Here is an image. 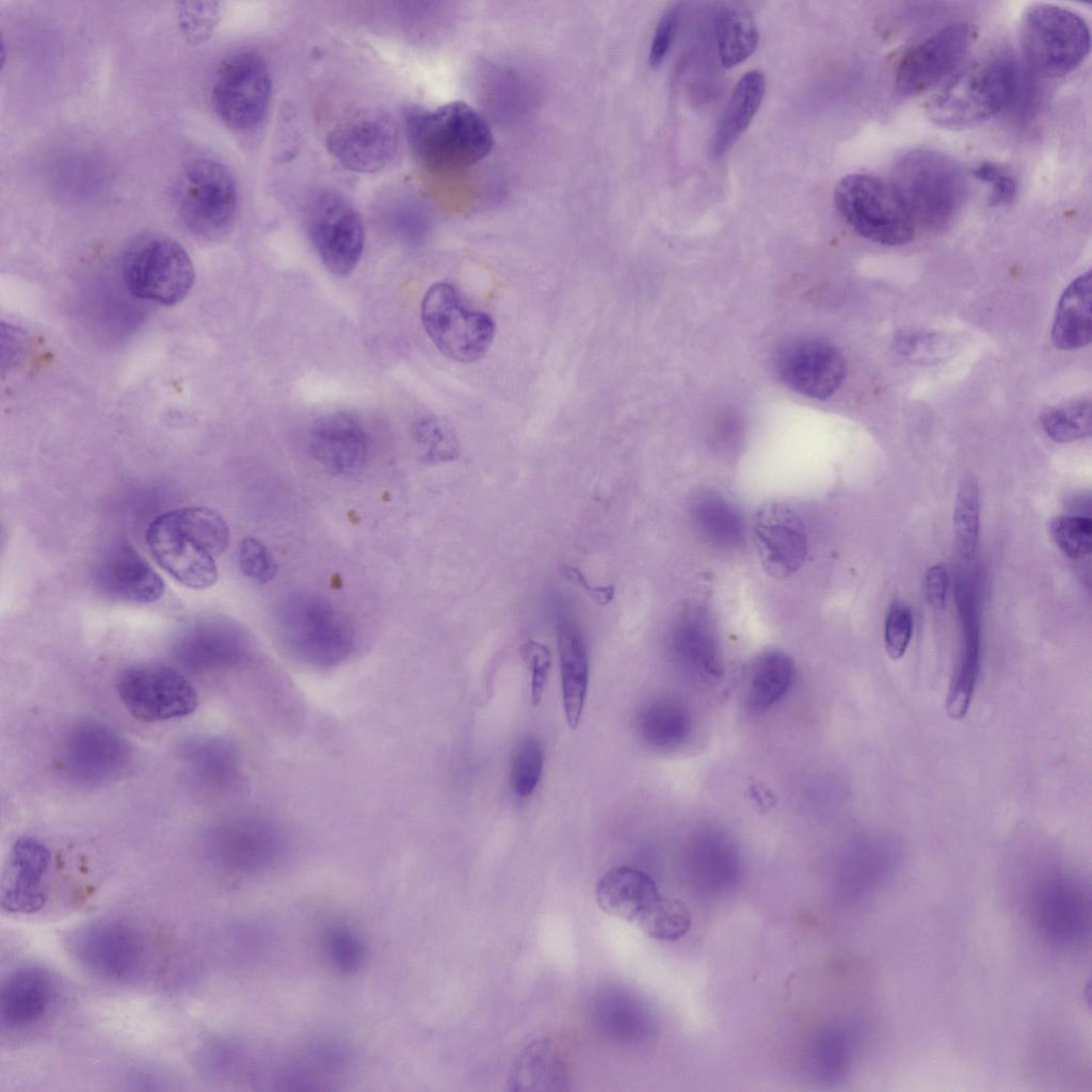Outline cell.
Masks as SVG:
<instances>
[{"mask_svg": "<svg viewBox=\"0 0 1092 1092\" xmlns=\"http://www.w3.org/2000/svg\"><path fill=\"white\" fill-rule=\"evenodd\" d=\"M157 563L184 587L204 590L218 580L215 557L229 544V529L220 513L187 507L157 516L146 532Z\"/></svg>", "mask_w": 1092, "mask_h": 1092, "instance_id": "1", "label": "cell"}, {"mask_svg": "<svg viewBox=\"0 0 1092 1092\" xmlns=\"http://www.w3.org/2000/svg\"><path fill=\"white\" fill-rule=\"evenodd\" d=\"M405 125L416 160L433 173H452L483 159L493 146L484 118L469 105L451 101L432 110L412 109Z\"/></svg>", "mask_w": 1092, "mask_h": 1092, "instance_id": "2", "label": "cell"}, {"mask_svg": "<svg viewBox=\"0 0 1092 1092\" xmlns=\"http://www.w3.org/2000/svg\"><path fill=\"white\" fill-rule=\"evenodd\" d=\"M892 186L915 223L931 230L946 228L967 197L962 166L951 156L916 148L900 156L892 171Z\"/></svg>", "mask_w": 1092, "mask_h": 1092, "instance_id": "3", "label": "cell"}, {"mask_svg": "<svg viewBox=\"0 0 1092 1092\" xmlns=\"http://www.w3.org/2000/svg\"><path fill=\"white\" fill-rule=\"evenodd\" d=\"M1017 74L1012 63L994 58L960 70L927 103L936 126L960 130L978 126L1000 112L1014 97Z\"/></svg>", "mask_w": 1092, "mask_h": 1092, "instance_id": "4", "label": "cell"}, {"mask_svg": "<svg viewBox=\"0 0 1092 1092\" xmlns=\"http://www.w3.org/2000/svg\"><path fill=\"white\" fill-rule=\"evenodd\" d=\"M276 625L287 649L316 668L338 665L354 647L344 617L326 599L312 594L287 596L277 609Z\"/></svg>", "mask_w": 1092, "mask_h": 1092, "instance_id": "5", "label": "cell"}, {"mask_svg": "<svg viewBox=\"0 0 1092 1092\" xmlns=\"http://www.w3.org/2000/svg\"><path fill=\"white\" fill-rule=\"evenodd\" d=\"M1021 47L1028 68L1044 79L1062 78L1078 68L1090 52L1087 22L1063 6L1038 3L1021 21Z\"/></svg>", "mask_w": 1092, "mask_h": 1092, "instance_id": "6", "label": "cell"}, {"mask_svg": "<svg viewBox=\"0 0 1092 1092\" xmlns=\"http://www.w3.org/2000/svg\"><path fill=\"white\" fill-rule=\"evenodd\" d=\"M174 203L184 227L205 240H216L232 228L239 192L230 170L212 158L190 161L175 184Z\"/></svg>", "mask_w": 1092, "mask_h": 1092, "instance_id": "7", "label": "cell"}, {"mask_svg": "<svg viewBox=\"0 0 1092 1092\" xmlns=\"http://www.w3.org/2000/svg\"><path fill=\"white\" fill-rule=\"evenodd\" d=\"M122 274L129 291L163 305L180 302L194 282V267L175 239L146 232L134 237L122 255Z\"/></svg>", "mask_w": 1092, "mask_h": 1092, "instance_id": "8", "label": "cell"}, {"mask_svg": "<svg viewBox=\"0 0 1092 1092\" xmlns=\"http://www.w3.org/2000/svg\"><path fill=\"white\" fill-rule=\"evenodd\" d=\"M834 203L845 221L862 237L884 245L912 240L915 221L892 183L867 175L850 174L834 191Z\"/></svg>", "mask_w": 1092, "mask_h": 1092, "instance_id": "9", "label": "cell"}, {"mask_svg": "<svg viewBox=\"0 0 1092 1092\" xmlns=\"http://www.w3.org/2000/svg\"><path fill=\"white\" fill-rule=\"evenodd\" d=\"M421 322L443 355L464 364L482 358L495 336L493 319L483 311L468 308L456 289L445 282L432 285L425 292Z\"/></svg>", "mask_w": 1092, "mask_h": 1092, "instance_id": "10", "label": "cell"}, {"mask_svg": "<svg viewBox=\"0 0 1092 1092\" xmlns=\"http://www.w3.org/2000/svg\"><path fill=\"white\" fill-rule=\"evenodd\" d=\"M268 65L257 51L239 49L220 64L211 90L216 116L229 129L252 131L266 116L271 97Z\"/></svg>", "mask_w": 1092, "mask_h": 1092, "instance_id": "11", "label": "cell"}, {"mask_svg": "<svg viewBox=\"0 0 1092 1092\" xmlns=\"http://www.w3.org/2000/svg\"><path fill=\"white\" fill-rule=\"evenodd\" d=\"M310 241L323 266L336 276L349 275L360 260L365 230L359 212L339 192L315 191L306 206Z\"/></svg>", "mask_w": 1092, "mask_h": 1092, "instance_id": "12", "label": "cell"}, {"mask_svg": "<svg viewBox=\"0 0 1092 1092\" xmlns=\"http://www.w3.org/2000/svg\"><path fill=\"white\" fill-rule=\"evenodd\" d=\"M116 691L129 713L145 722L182 718L198 705L197 691L187 677L162 664L125 669L117 678Z\"/></svg>", "mask_w": 1092, "mask_h": 1092, "instance_id": "13", "label": "cell"}, {"mask_svg": "<svg viewBox=\"0 0 1092 1092\" xmlns=\"http://www.w3.org/2000/svg\"><path fill=\"white\" fill-rule=\"evenodd\" d=\"M399 131L384 110L356 111L339 122L326 135L325 146L343 167L357 173H375L394 159Z\"/></svg>", "mask_w": 1092, "mask_h": 1092, "instance_id": "14", "label": "cell"}, {"mask_svg": "<svg viewBox=\"0 0 1092 1092\" xmlns=\"http://www.w3.org/2000/svg\"><path fill=\"white\" fill-rule=\"evenodd\" d=\"M595 897L605 913L631 924L649 937L674 904V898L662 896L651 876L630 866L605 872L596 884Z\"/></svg>", "mask_w": 1092, "mask_h": 1092, "instance_id": "15", "label": "cell"}, {"mask_svg": "<svg viewBox=\"0 0 1092 1092\" xmlns=\"http://www.w3.org/2000/svg\"><path fill=\"white\" fill-rule=\"evenodd\" d=\"M70 950L86 970L112 981L133 977L145 958L140 933L118 920H101L78 930L70 940Z\"/></svg>", "mask_w": 1092, "mask_h": 1092, "instance_id": "16", "label": "cell"}, {"mask_svg": "<svg viewBox=\"0 0 1092 1092\" xmlns=\"http://www.w3.org/2000/svg\"><path fill=\"white\" fill-rule=\"evenodd\" d=\"M130 758L128 742L99 721L78 723L65 739V772L79 785L97 786L117 778L127 769Z\"/></svg>", "mask_w": 1092, "mask_h": 1092, "instance_id": "17", "label": "cell"}, {"mask_svg": "<svg viewBox=\"0 0 1092 1092\" xmlns=\"http://www.w3.org/2000/svg\"><path fill=\"white\" fill-rule=\"evenodd\" d=\"M974 34L968 23L954 22L937 30L909 50L896 70L897 92L911 97L944 80L964 59Z\"/></svg>", "mask_w": 1092, "mask_h": 1092, "instance_id": "18", "label": "cell"}, {"mask_svg": "<svg viewBox=\"0 0 1092 1092\" xmlns=\"http://www.w3.org/2000/svg\"><path fill=\"white\" fill-rule=\"evenodd\" d=\"M213 858L224 868L251 873L269 868L282 855L285 838L268 819L241 817L215 826L208 837Z\"/></svg>", "mask_w": 1092, "mask_h": 1092, "instance_id": "19", "label": "cell"}, {"mask_svg": "<svg viewBox=\"0 0 1092 1092\" xmlns=\"http://www.w3.org/2000/svg\"><path fill=\"white\" fill-rule=\"evenodd\" d=\"M775 371L790 389L805 397L826 399L841 385L846 363L831 343L801 338L781 346L774 356Z\"/></svg>", "mask_w": 1092, "mask_h": 1092, "instance_id": "20", "label": "cell"}, {"mask_svg": "<svg viewBox=\"0 0 1092 1092\" xmlns=\"http://www.w3.org/2000/svg\"><path fill=\"white\" fill-rule=\"evenodd\" d=\"M1032 919L1050 943L1073 947L1089 935L1090 897L1083 886L1059 877L1043 883L1032 899Z\"/></svg>", "mask_w": 1092, "mask_h": 1092, "instance_id": "21", "label": "cell"}, {"mask_svg": "<svg viewBox=\"0 0 1092 1092\" xmlns=\"http://www.w3.org/2000/svg\"><path fill=\"white\" fill-rule=\"evenodd\" d=\"M752 530L759 562L768 575L787 578L803 565L807 535L802 519L789 505H761L753 517Z\"/></svg>", "mask_w": 1092, "mask_h": 1092, "instance_id": "22", "label": "cell"}, {"mask_svg": "<svg viewBox=\"0 0 1092 1092\" xmlns=\"http://www.w3.org/2000/svg\"><path fill=\"white\" fill-rule=\"evenodd\" d=\"M250 638L237 623L223 617H205L189 625L177 637L173 654L178 663L195 672L230 668L244 660Z\"/></svg>", "mask_w": 1092, "mask_h": 1092, "instance_id": "23", "label": "cell"}, {"mask_svg": "<svg viewBox=\"0 0 1092 1092\" xmlns=\"http://www.w3.org/2000/svg\"><path fill=\"white\" fill-rule=\"evenodd\" d=\"M311 456L334 475L352 476L366 465L369 440L360 420L348 412L322 416L308 436Z\"/></svg>", "mask_w": 1092, "mask_h": 1092, "instance_id": "24", "label": "cell"}, {"mask_svg": "<svg viewBox=\"0 0 1092 1092\" xmlns=\"http://www.w3.org/2000/svg\"><path fill=\"white\" fill-rule=\"evenodd\" d=\"M50 852L38 839L23 836L11 850L1 884V906L9 913L31 914L45 904L44 880Z\"/></svg>", "mask_w": 1092, "mask_h": 1092, "instance_id": "25", "label": "cell"}, {"mask_svg": "<svg viewBox=\"0 0 1092 1092\" xmlns=\"http://www.w3.org/2000/svg\"><path fill=\"white\" fill-rule=\"evenodd\" d=\"M96 582L107 596L129 603L151 604L165 590L162 578L130 546L109 551L96 571Z\"/></svg>", "mask_w": 1092, "mask_h": 1092, "instance_id": "26", "label": "cell"}, {"mask_svg": "<svg viewBox=\"0 0 1092 1092\" xmlns=\"http://www.w3.org/2000/svg\"><path fill=\"white\" fill-rule=\"evenodd\" d=\"M52 995L53 982L48 971L33 965L16 968L2 983L1 1022L14 1029L37 1023L47 1012Z\"/></svg>", "mask_w": 1092, "mask_h": 1092, "instance_id": "27", "label": "cell"}, {"mask_svg": "<svg viewBox=\"0 0 1092 1092\" xmlns=\"http://www.w3.org/2000/svg\"><path fill=\"white\" fill-rule=\"evenodd\" d=\"M565 719L572 729L580 723L588 692L589 659L585 643L576 623L567 617L557 622Z\"/></svg>", "mask_w": 1092, "mask_h": 1092, "instance_id": "28", "label": "cell"}, {"mask_svg": "<svg viewBox=\"0 0 1092 1092\" xmlns=\"http://www.w3.org/2000/svg\"><path fill=\"white\" fill-rule=\"evenodd\" d=\"M1091 303L1092 280L1088 270L1065 288L1059 300L1051 330L1056 348L1072 351L1090 343Z\"/></svg>", "mask_w": 1092, "mask_h": 1092, "instance_id": "29", "label": "cell"}, {"mask_svg": "<svg viewBox=\"0 0 1092 1092\" xmlns=\"http://www.w3.org/2000/svg\"><path fill=\"white\" fill-rule=\"evenodd\" d=\"M566 1080V1062L549 1039L536 1040L524 1048L509 1075L513 1091L562 1090Z\"/></svg>", "mask_w": 1092, "mask_h": 1092, "instance_id": "30", "label": "cell"}, {"mask_svg": "<svg viewBox=\"0 0 1092 1092\" xmlns=\"http://www.w3.org/2000/svg\"><path fill=\"white\" fill-rule=\"evenodd\" d=\"M765 91V75L759 70L745 73L737 82L712 140L711 155L716 160L721 159L749 127Z\"/></svg>", "mask_w": 1092, "mask_h": 1092, "instance_id": "31", "label": "cell"}, {"mask_svg": "<svg viewBox=\"0 0 1092 1092\" xmlns=\"http://www.w3.org/2000/svg\"><path fill=\"white\" fill-rule=\"evenodd\" d=\"M674 646L682 662L701 675L717 676L722 662L709 616L701 609L687 610L674 632Z\"/></svg>", "mask_w": 1092, "mask_h": 1092, "instance_id": "32", "label": "cell"}, {"mask_svg": "<svg viewBox=\"0 0 1092 1092\" xmlns=\"http://www.w3.org/2000/svg\"><path fill=\"white\" fill-rule=\"evenodd\" d=\"M793 676L794 664L786 653L770 649L760 654L748 676V706L755 711L770 708L788 692Z\"/></svg>", "mask_w": 1092, "mask_h": 1092, "instance_id": "33", "label": "cell"}, {"mask_svg": "<svg viewBox=\"0 0 1092 1092\" xmlns=\"http://www.w3.org/2000/svg\"><path fill=\"white\" fill-rule=\"evenodd\" d=\"M691 515L697 531L710 544L732 548L742 543V518L719 494L706 491L697 494L691 502Z\"/></svg>", "mask_w": 1092, "mask_h": 1092, "instance_id": "34", "label": "cell"}, {"mask_svg": "<svg viewBox=\"0 0 1092 1092\" xmlns=\"http://www.w3.org/2000/svg\"><path fill=\"white\" fill-rule=\"evenodd\" d=\"M638 729L649 746L670 750L680 745L689 735L690 719L686 709L671 698H657L639 714Z\"/></svg>", "mask_w": 1092, "mask_h": 1092, "instance_id": "35", "label": "cell"}, {"mask_svg": "<svg viewBox=\"0 0 1092 1092\" xmlns=\"http://www.w3.org/2000/svg\"><path fill=\"white\" fill-rule=\"evenodd\" d=\"M716 37L720 61L724 67L730 68L755 51L759 34L751 13L733 6L719 14Z\"/></svg>", "mask_w": 1092, "mask_h": 1092, "instance_id": "36", "label": "cell"}, {"mask_svg": "<svg viewBox=\"0 0 1092 1092\" xmlns=\"http://www.w3.org/2000/svg\"><path fill=\"white\" fill-rule=\"evenodd\" d=\"M186 756L196 775L209 785H227L238 772L234 748L220 739L195 742L188 748Z\"/></svg>", "mask_w": 1092, "mask_h": 1092, "instance_id": "37", "label": "cell"}, {"mask_svg": "<svg viewBox=\"0 0 1092 1092\" xmlns=\"http://www.w3.org/2000/svg\"><path fill=\"white\" fill-rule=\"evenodd\" d=\"M413 439L421 459L431 464L451 462L460 455V444L453 428L435 415L419 417L412 427Z\"/></svg>", "mask_w": 1092, "mask_h": 1092, "instance_id": "38", "label": "cell"}, {"mask_svg": "<svg viewBox=\"0 0 1092 1092\" xmlns=\"http://www.w3.org/2000/svg\"><path fill=\"white\" fill-rule=\"evenodd\" d=\"M953 534L960 555L970 559L976 551L979 533V491L976 479L969 475L960 483L954 510Z\"/></svg>", "mask_w": 1092, "mask_h": 1092, "instance_id": "39", "label": "cell"}, {"mask_svg": "<svg viewBox=\"0 0 1092 1092\" xmlns=\"http://www.w3.org/2000/svg\"><path fill=\"white\" fill-rule=\"evenodd\" d=\"M1041 424L1049 438L1057 443H1070L1091 434V403L1087 400L1046 411Z\"/></svg>", "mask_w": 1092, "mask_h": 1092, "instance_id": "40", "label": "cell"}, {"mask_svg": "<svg viewBox=\"0 0 1092 1092\" xmlns=\"http://www.w3.org/2000/svg\"><path fill=\"white\" fill-rule=\"evenodd\" d=\"M544 768V749L541 741L528 736L514 749L511 761L510 781L514 792L520 798L532 794L541 780Z\"/></svg>", "mask_w": 1092, "mask_h": 1092, "instance_id": "41", "label": "cell"}, {"mask_svg": "<svg viewBox=\"0 0 1092 1092\" xmlns=\"http://www.w3.org/2000/svg\"><path fill=\"white\" fill-rule=\"evenodd\" d=\"M176 14L183 37L196 45L212 34L220 20L221 9L214 1H184L177 3Z\"/></svg>", "mask_w": 1092, "mask_h": 1092, "instance_id": "42", "label": "cell"}, {"mask_svg": "<svg viewBox=\"0 0 1092 1092\" xmlns=\"http://www.w3.org/2000/svg\"><path fill=\"white\" fill-rule=\"evenodd\" d=\"M1049 534L1058 548L1069 558L1088 556L1092 546V523L1083 516H1059L1049 524Z\"/></svg>", "mask_w": 1092, "mask_h": 1092, "instance_id": "43", "label": "cell"}, {"mask_svg": "<svg viewBox=\"0 0 1092 1092\" xmlns=\"http://www.w3.org/2000/svg\"><path fill=\"white\" fill-rule=\"evenodd\" d=\"M325 949L332 965L342 974L357 971L364 962L365 951L362 942L344 927L328 930Z\"/></svg>", "mask_w": 1092, "mask_h": 1092, "instance_id": "44", "label": "cell"}, {"mask_svg": "<svg viewBox=\"0 0 1092 1092\" xmlns=\"http://www.w3.org/2000/svg\"><path fill=\"white\" fill-rule=\"evenodd\" d=\"M241 572L253 581L266 584L277 574V564L268 548L258 539L247 536L239 547Z\"/></svg>", "mask_w": 1092, "mask_h": 1092, "instance_id": "45", "label": "cell"}, {"mask_svg": "<svg viewBox=\"0 0 1092 1092\" xmlns=\"http://www.w3.org/2000/svg\"><path fill=\"white\" fill-rule=\"evenodd\" d=\"M913 614L902 603H894L887 612L884 626V645L893 660L900 659L906 652L913 633Z\"/></svg>", "mask_w": 1092, "mask_h": 1092, "instance_id": "46", "label": "cell"}, {"mask_svg": "<svg viewBox=\"0 0 1092 1092\" xmlns=\"http://www.w3.org/2000/svg\"><path fill=\"white\" fill-rule=\"evenodd\" d=\"M974 175L977 179L990 186L991 206H1005L1014 199L1017 184L1013 175L1005 166L995 162L984 161L975 167Z\"/></svg>", "mask_w": 1092, "mask_h": 1092, "instance_id": "47", "label": "cell"}, {"mask_svg": "<svg viewBox=\"0 0 1092 1092\" xmlns=\"http://www.w3.org/2000/svg\"><path fill=\"white\" fill-rule=\"evenodd\" d=\"M521 655L531 670V701L536 706L542 700L547 684L551 653L545 644L530 639L523 644Z\"/></svg>", "mask_w": 1092, "mask_h": 1092, "instance_id": "48", "label": "cell"}, {"mask_svg": "<svg viewBox=\"0 0 1092 1092\" xmlns=\"http://www.w3.org/2000/svg\"><path fill=\"white\" fill-rule=\"evenodd\" d=\"M679 19L677 6L669 9L659 19L652 41L648 62L652 67L662 64L675 38Z\"/></svg>", "mask_w": 1092, "mask_h": 1092, "instance_id": "49", "label": "cell"}, {"mask_svg": "<svg viewBox=\"0 0 1092 1092\" xmlns=\"http://www.w3.org/2000/svg\"><path fill=\"white\" fill-rule=\"evenodd\" d=\"M948 573L943 565H933L928 568L925 576V595L929 605L933 608H943L946 601L948 590Z\"/></svg>", "mask_w": 1092, "mask_h": 1092, "instance_id": "50", "label": "cell"}, {"mask_svg": "<svg viewBox=\"0 0 1092 1092\" xmlns=\"http://www.w3.org/2000/svg\"><path fill=\"white\" fill-rule=\"evenodd\" d=\"M562 571L566 579H568L569 581L574 582L575 584L581 587L584 591H587V593L591 596L592 599H594L596 604L606 606L613 599V585L592 587L585 579L581 571L571 565H564Z\"/></svg>", "mask_w": 1092, "mask_h": 1092, "instance_id": "51", "label": "cell"}]
</instances>
